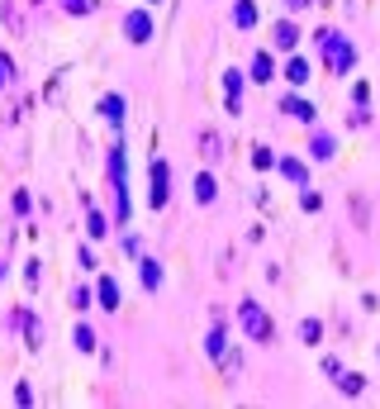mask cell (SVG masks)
<instances>
[{"mask_svg":"<svg viewBox=\"0 0 380 409\" xmlns=\"http://www.w3.org/2000/svg\"><path fill=\"white\" fill-rule=\"evenodd\" d=\"M295 43H299V29L290 24V20H280V24H276V48H285V53H290Z\"/></svg>","mask_w":380,"mask_h":409,"instance_id":"13","label":"cell"},{"mask_svg":"<svg viewBox=\"0 0 380 409\" xmlns=\"http://www.w3.org/2000/svg\"><path fill=\"white\" fill-rule=\"evenodd\" d=\"M124 38L129 43H152V10H129L124 15Z\"/></svg>","mask_w":380,"mask_h":409,"instance_id":"4","label":"cell"},{"mask_svg":"<svg viewBox=\"0 0 380 409\" xmlns=\"http://www.w3.org/2000/svg\"><path fill=\"white\" fill-rule=\"evenodd\" d=\"M233 24H238V29L257 24V5H252V0H238V5H233Z\"/></svg>","mask_w":380,"mask_h":409,"instance_id":"14","label":"cell"},{"mask_svg":"<svg viewBox=\"0 0 380 409\" xmlns=\"http://www.w3.org/2000/svg\"><path fill=\"white\" fill-rule=\"evenodd\" d=\"M309 5H314V0H285V10H290V15H299V10H309Z\"/></svg>","mask_w":380,"mask_h":409,"instance_id":"28","label":"cell"},{"mask_svg":"<svg viewBox=\"0 0 380 409\" xmlns=\"http://www.w3.org/2000/svg\"><path fill=\"white\" fill-rule=\"evenodd\" d=\"M309 72H314V67H309V57H290L285 82H290V86H304V82H309Z\"/></svg>","mask_w":380,"mask_h":409,"instance_id":"9","label":"cell"},{"mask_svg":"<svg viewBox=\"0 0 380 409\" xmlns=\"http://www.w3.org/2000/svg\"><path fill=\"white\" fill-rule=\"evenodd\" d=\"M148 5H157V0H148Z\"/></svg>","mask_w":380,"mask_h":409,"instance_id":"30","label":"cell"},{"mask_svg":"<svg viewBox=\"0 0 380 409\" xmlns=\"http://www.w3.org/2000/svg\"><path fill=\"white\" fill-rule=\"evenodd\" d=\"M280 171H285L295 186H309V167L299 162V157H285V162H280Z\"/></svg>","mask_w":380,"mask_h":409,"instance_id":"15","label":"cell"},{"mask_svg":"<svg viewBox=\"0 0 380 409\" xmlns=\"http://www.w3.org/2000/svg\"><path fill=\"white\" fill-rule=\"evenodd\" d=\"M100 114L119 129V124H124V95H105V100H100Z\"/></svg>","mask_w":380,"mask_h":409,"instance_id":"10","label":"cell"},{"mask_svg":"<svg viewBox=\"0 0 380 409\" xmlns=\"http://www.w3.org/2000/svg\"><path fill=\"white\" fill-rule=\"evenodd\" d=\"M324 338V324L319 319H299V343H319Z\"/></svg>","mask_w":380,"mask_h":409,"instance_id":"17","label":"cell"},{"mask_svg":"<svg viewBox=\"0 0 380 409\" xmlns=\"http://www.w3.org/2000/svg\"><path fill=\"white\" fill-rule=\"evenodd\" d=\"M238 319H243V328L252 333V343H271V338H276L271 314H262V304H257V300H243V304H238Z\"/></svg>","mask_w":380,"mask_h":409,"instance_id":"2","label":"cell"},{"mask_svg":"<svg viewBox=\"0 0 380 409\" xmlns=\"http://www.w3.org/2000/svg\"><path fill=\"white\" fill-rule=\"evenodd\" d=\"M205 348H209V357H214V362H219V366H223V328H209V343H205Z\"/></svg>","mask_w":380,"mask_h":409,"instance_id":"21","label":"cell"},{"mask_svg":"<svg viewBox=\"0 0 380 409\" xmlns=\"http://www.w3.org/2000/svg\"><path fill=\"white\" fill-rule=\"evenodd\" d=\"M299 210H309V215H314V210H324V200H319V195H314V191H309V195L299 191Z\"/></svg>","mask_w":380,"mask_h":409,"instance_id":"25","label":"cell"},{"mask_svg":"<svg viewBox=\"0 0 380 409\" xmlns=\"http://www.w3.org/2000/svg\"><path fill=\"white\" fill-rule=\"evenodd\" d=\"M314 43L324 48L328 67H333L338 77H342V72H352V62H356V48H352V43H347V38H338L333 29H319V33H314Z\"/></svg>","mask_w":380,"mask_h":409,"instance_id":"1","label":"cell"},{"mask_svg":"<svg viewBox=\"0 0 380 409\" xmlns=\"http://www.w3.org/2000/svg\"><path fill=\"white\" fill-rule=\"evenodd\" d=\"M309 153H314L319 162H328V157H333V138H328V134H319V138H314V148H309Z\"/></svg>","mask_w":380,"mask_h":409,"instance_id":"23","label":"cell"},{"mask_svg":"<svg viewBox=\"0 0 380 409\" xmlns=\"http://www.w3.org/2000/svg\"><path fill=\"white\" fill-rule=\"evenodd\" d=\"M243 72H233V67H228V72H223V95H228V109H233V114H238V109H243Z\"/></svg>","mask_w":380,"mask_h":409,"instance_id":"5","label":"cell"},{"mask_svg":"<svg viewBox=\"0 0 380 409\" xmlns=\"http://www.w3.org/2000/svg\"><path fill=\"white\" fill-rule=\"evenodd\" d=\"M271 77H276V62H271V53H257V57H252V77H247V82L267 86Z\"/></svg>","mask_w":380,"mask_h":409,"instance_id":"7","label":"cell"},{"mask_svg":"<svg viewBox=\"0 0 380 409\" xmlns=\"http://www.w3.org/2000/svg\"><path fill=\"white\" fill-rule=\"evenodd\" d=\"M86 233H90V238H105V233H109V224H105L100 210H90V215H86Z\"/></svg>","mask_w":380,"mask_h":409,"instance_id":"18","label":"cell"},{"mask_svg":"<svg viewBox=\"0 0 380 409\" xmlns=\"http://www.w3.org/2000/svg\"><path fill=\"white\" fill-rule=\"evenodd\" d=\"M252 167H262V171H267V167H276V157L267 153V148H257V153H252Z\"/></svg>","mask_w":380,"mask_h":409,"instance_id":"26","label":"cell"},{"mask_svg":"<svg viewBox=\"0 0 380 409\" xmlns=\"http://www.w3.org/2000/svg\"><path fill=\"white\" fill-rule=\"evenodd\" d=\"M0 281H5V262H0Z\"/></svg>","mask_w":380,"mask_h":409,"instance_id":"29","label":"cell"},{"mask_svg":"<svg viewBox=\"0 0 380 409\" xmlns=\"http://www.w3.org/2000/svg\"><path fill=\"white\" fill-rule=\"evenodd\" d=\"M200 153H205V162H219V157H223V143H219L214 129H205V134H200Z\"/></svg>","mask_w":380,"mask_h":409,"instance_id":"11","label":"cell"},{"mask_svg":"<svg viewBox=\"0 0 380 409\" xmlns=\"http://www.w3.org/2000/svg\"><path fill=\"white\" fill-rule=\"evenodd\" d=\"M138 267H143V286H148V291H157V286H162V267H157V257H143Z\"/></svg>","mask_w":380,"mask_h":409,"instance_id":"16","label":"cell"},{"mask_svg":"<svg viewBox=\"0 0 380 409\" xmlns=\"http://www.w3.org/2000/svg\"><path fill=\"white\" fill-rule=\"evenodd\" d=\"M72 343H77V353H95V333L86 324H77V333H72Z\"/></svg>","mask_w":380,"mask_h":409,"instance_id":"19","label":"cell"},{"mask_svg":"<svg viewBox=\"0 0 380 409\" xmlns=\"http://www.w3.org/2000/svg\"><path fill=\"white\" fill-rule=\"evenodd\" d=\"M15 82V62H10V57H0V86H10Z\"/></svg>","mask_w":380,"mask_h":409,"instance_id":"27","label":"cell"},{"mask_svg":"<svg viewBox=\"0 0 380 409\" xmlns=\"http://www.w3.org/2000/svg\"><path fill=\"white\" fill-rule=\"evenodd\" d=\"M95 295H100V309H119V281L114 276H100V286H95Z\"/></svg>","mask_w":380,"mask_h":409,"instance_id":"6","label":"cell"},{"mask_svg":"<svg viewBox=\"0 0 380 409\" xmlns=\"http://www.w3.org/2000/svg\"><path fill=\"white\" fill-rule=\"evenodd\" d=\"M352 100H356V109H366V100H371V86L356 82V86H352Z\"/></svg>","mask_w":380,"mask_h":409,"instance_id":"24","label":"cell"},{"mask_svg":"<svg viewBox=\"0 0 380 409\" xmlns=\"http://www.w3.org/2000/svg\"><path fill=\"white\" fill-rule=\"evenodd\" d=\"M342 390H347V395H361V390H366V376H361V371H347V376H342Z\"/></svg>","mask_w":380,"mask_h":409,"instance_id":"22","label":"cell"},{"mask_svg":"<svg viewBox=\"0 0 380 409\" xmlns=\"http://www.w3.org/2000/svg\"><path fill=\"white\" fill-rule=\"evenodd\" d=\"M214 195H219V186H214V176L205 171V176H195V200L200 205H214Z\"/></svg>","mask_w":380,"mask_h":409,"instance_id":"12","label":"cell"},{"mask_svg":"<svg viewBox=\"0 0 380 409\" xmlns=\"http://www.w3.org/2000/svg\"><path fill=\"white\" fill-rule=\"evenodd\" d=\"M62 10H67V15H95L100 0H62Z\"/></svg>","mask_w":380,"mask_h":409,"instance_id":"20","label":"cell"},{"mask_svg":"<svg viewBox=\"0 0 380 409\" xmlns=\"http://www.w3.org/2000/svg\"><path fill=\"white\" fill-rule=\"evenodd\" d=\"M280 109H285L290 119H304V124H314V105H309V100H299V95H285V100H280Z\"/></svg>","mask_w":380,"mask_h":409,"instance_id":"8","label":"cell"},{"mask_svg":"<svg viewBox=\"0 0 380 409\" xmlns=\"http://www.w3.org/2000/svg\"><path fill=\"white\" fill-rule=\"evenodd\" d=\"M148 186H152V191H148V205H152V210H162L166 195H171V191H166V186H171V167H166L162 157L148 167Z\"/></svg>","mask_w":380,"mask_h":409,"instance_id":"3","label":"cell"}]
</instances>
